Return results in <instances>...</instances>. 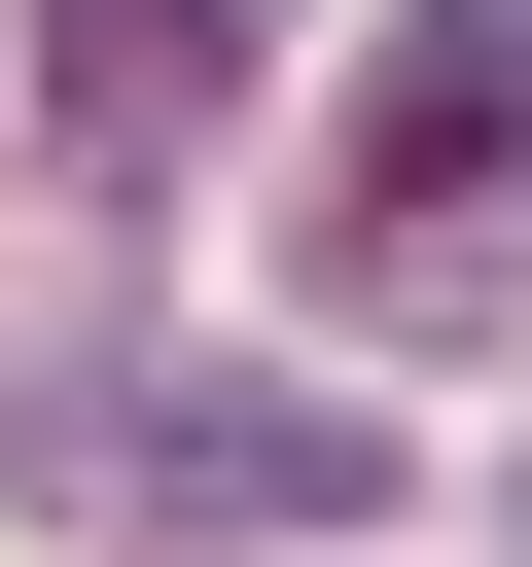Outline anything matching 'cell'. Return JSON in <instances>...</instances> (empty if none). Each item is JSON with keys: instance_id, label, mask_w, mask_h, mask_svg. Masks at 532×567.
I'll use <instances>...</instances> for the list:
<instances>
[{"instance_id": "obj_1", "label": "cell", "mask_w": 532, "mask_h": 567, "mask_svg": "<svg viewBox=\"0 0 532 567\" xmlns=\"http://www.w3.org/2000/svg\"><path fill=\"white\" fill-rule=\"evenodd\" d=\"M35 461L177 496V532H390V461H355L319 390H35Z\"/></svg>"}, {"instance_id": "obj_2", "label": "cell", "mask_w": 532, "mask_h": 567, "mask_svg": "<svg viewBox=\"0 0 532 567\" xmlns=\"http://www.w3.org/2000/svg\"><path fill=\"white\" fill-rule=\"evenodd\" d=\"M497 177H532V106H497L461 35H390V71H355V213H497Z\"/></svg>"}, {"instance_id": "obj_3", "label": "cell", "mask_w": 532, "mask_h": 567, "mask_svg": "<svg viewBox=\"0 0 532 567\" xmlns=\"http://www.w3.org/2000/svg\"><path fill=\"white\" fill-rule=\"evenodd\" d=\"M426 35H461V71H497V106H532V0H426Z\"/></svg>"}]
</instances>
